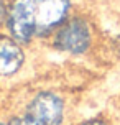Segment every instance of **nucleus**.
Instances as JSON below:
<instances>
[{
	"instance_id": "f257e3e1",
	"label": "nucleus",
	"mask_w": 120,
	"mask_h": 125,
	"mask_svg": "<svg viewBox=\"0 0 120 125\" xmlns=\"http://www.w3.org/2000/svg\"><path fill=\"white\" fill-rule=\"evenodd\" d=\"M76 8V0H8L5 31L30 48L43 46Z\"/></svg>"
},
{
	"instance_id": "f03ea898",
	"label": "nucleus",
	"mask_w": 120,
	"mask_h": 125,
	"mask_svg": "<svg viewBox=\"0 0 120 125\" xmlns=\"http://www.w3.org/2000/svg\"><path fill=\"white\" fill-rule=\"evenodd\" d=\"M104 35L89 12L76 8L43 44L50 51L68 59H87L95 56Z\"/></svg>"
},
{
	"instance_id": "7ed1b4c3",
	"label": "nucleus",
	"mask_w": 120,
	"mask_h": 125,
	"mask_svg": "<svg viewBox=\"0 0 120 125\" xmlns=\"http://www.w3.org/2000/svg\"><path fill=\"white\" fill-rule=\"evenodd\" d=\"M12 107L20 109L23 114L41 125H71L72 102L71 97L58 86L44 84L31 86L20 92L18 100Z\"/></svg>"
},
{
	"instance_id": "20e7f679",
	"label": "nucleus",
	"mask_w": 120,
	"mask_h": 125,
	"mask_svg": "<svg viewBox=\"0 0 120 125\" xmlns=\"http://www.w3.org/2000/svg\"><path fill=\"white\" fill-rule=\"evenodd\" d=\"M33 50L0 31V87H18L33 68Z\"/></svg>"
},
{
	"instance_id": "39448f33",
	"label": "nucleus",
	"mask_w": 120,
	"mask_h": 125,
	"mask_svg": "<svg viewBox=\"0 0 120 125\" xmlns=\"http://www.w3.org/2000/svg\"><path fill=\"white\" fill-rule=\"evenodd\" d=\"M5 112H7L8 125H41L40 122L33 120L31 117H28L26 114H23L17 107H8Z\"/></svg>"
},
{
	"instance_id": "423d86ee",
	"label": "nucleus",
	"mask_w": 120,
	"mask_h": 125,
	"mask_svg": "<svg viewBox=\"0 0 120 125\" xmlns=\"http://www.w3.org/2000/svg\"><path fill=\"white\" fill-rule=\"evenodd\" d=\"M71 125H117V124L107 114H94V115L84 117V119L77 120V122H72Z\"/></svg>"
},
{
	"instance_id": "0eeeda50",
	"label": "nucleus",
	"mask_w": 120,
	"mask_h": 125,
	"mask_svg": "<svg viewBox=\"0 0 120 125\" xmlns=\"http://www.w3.org/2000/svg\"><path fill=\"white\" fill-rule=\"evenodd\" d=\"M8 20V0H0V31H5Z\"/></svg>"
},
{
	"instance_id": "6e6552de",
	"label": "nucleus",
	"mask_w": 120,
	"mask_h": 125,
	"mask_svg": "<svg viewBox=\"0 0 120 125\" xmlns=\"http://www.w3.org/2000/svg\"><path fill=\"white\" fill-rule=\"evenodd\" d=\"M0 125H8V120H7V112H5V110H0Z\"/></svg>"
}]
</instances>
